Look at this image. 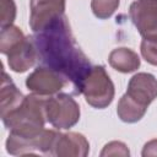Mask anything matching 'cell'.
Returning <instances> with one entry per match:
<instances>
[{
    "instance_id": "cell-1",
    "label": "cell",
    "mask_w": 157,
    "mask_h": 157,
    "mask_svg": "<svg viewBox=\"0 0 157 157\" xmlns=\"http://www.w3.org/2000/svg\"><path fill=\"white\" fill-rule=\"evenodd\" d=\"M32 38L38 60L69 80L76 88L75 92L80 93L81 85L92 66L87 56L76 45L67 18L65 16L56 18Z\"/></svg>"
},
{
    "instance_id": "cell-2",
    "label": "cell",
    "mask_w": 157,
    "mask_h": 157,
    "mask_svg": "<svg viewBox=\"0 0 157 157\" xmlns=\"http://www.w3.org/2000/svg\"><path fill=\"white\" fill-rule=\"evenodd\" d=\"M58 131L42 129H16L10 130L6 140V151L10 155L43 153L53 156V147Z\"/></svg>"
},
{
    "instance_id": "cell-3",
    "label": "cell",
    "mask_w": 157,
    "mask_h": 157,
    "mask_svg": "<svg viewBox=\"0 0 157 157\" xmlns=\"http://www.w3.org/2000/svg\"><path fill=\"white\" fill-rule=\"evenodd\" d=\"M45 97L32 93L25 97L22 103L2 115V123L9 130L16 129H42L47 120Z\"/></svg>"
},
{
    "instance_id": "cell-4",
    "label": "cell",
    "mask_w": 157,
    "mask_h": 157,
    "mask_svg": "<svg viewBox=\"0 0 157 157\" xmlns=\"http://www.w3.org/2000/svg\"><path fill=\"white\" fill-rule=\"evenodd\" d=\"M80 93L85 96L86 102L97 109L108 107L114 98V85L103 66H92L85 77Z\"/></svg>"
},
{
    "instance_id": "cell-5",
    "label": "cell",
    "mask_w": 157,
    "mask_h": 157,
    "mask_svg": "<svg viewBox=\"0 0 157 157\" xmlns=\"http://www.w3.org/2000/svg\"><path fill=\"white\" fill-rule=\"evenodd\" d=\"M47 120L56 129H69L80 119L77 102L66 93H59L45 102Z\"/></svg>"
},
{
    "instance_id": "cell-6",
    "label": "cell",
    "mask_w": 157,
    "mask_h": 157,
    "mask_svg": "<svg viewBox=\"0 0 157 157\" xmlns=\"http://www.w3.org/2000/svg\"><path fill=\"white\" fill-rule=\"evenodd\" d=\"M29 10V26L37 33L64 16L65 0H31Z\"/></svg>"
},
{
    "instance_id": "cell-7",
    "label": "cell",
    "mask_w": 157,
    "mask_h": 157,
    "mask_svg": "<svg viewBox=\"0 0 157 157\" xmlns=\"http://www.w3.org/2000/svg\"><path fill=\"white\" fill-rule=\"evenodd\" d=\"M129 15L142 38L157 36V0H136Z\"/></svg>"
},
{
    "instance_id": "cell-8",
    "label": "cell",
    "mask_w": 157,
    "mask_h": 157,
    "mask_svg": "<svg viewBox=\"0 0 157 157\" xmlns=\"http://www.w3.org/2000/svg\"><path fill=\"white\" fill-rule=\"evenodd\" d=\"M26 86L33 93L49 97L58 93L65 86V78L59 72L47 66H40L29 74L26 80Z\"/></svg>"
},
{
    "instance_id": "cell-9",
    "label": "cell",
    "mask_w": 157,
    "mask_h": 157,
    "mask_svg": "<svg viewBox=\"0 0 157 157\" xmlns=\"http://www.w3.org/2000/svg\"><path fill=\"white\" fill-rule=\"evenodd\" d=\"M126 94L144 107H148L157 98V78L148 72L134 75L129 83Z\"/></svg>"
},
{
    "instance_id": "cell-10",
    "label": "cell",
    "mask_w": 157,
    "mask_h": 157,
    "mask_svg": "<svg viewBox=\"0 0 157 157\" xmlns=\"http://www.w3.org/2000/svg\"><path fill=\"white\" fill-rule=\"evenodd\" d=\"M38 60V53L32 37H25L7 53V63L12 71L25 72Z\"/></svg>"
},
{
    "instance_id": "cell-11",
    "label": "cell",
    "mask_w": 157,
    "mask_h": 157,
    "mask_svg": "<svg viewBox=\"0 0 157 157\" xmlns=\"http://www.w3.org/2000/svg\"><path fill=\"white\" fill-rule=\"evenodd\" d=\"M90 144L86 137L77 132L60 134L54 142L53 156L60 157H85L88 155Z\"/></svg>"
},
{
    "instance_id": "cell-12",
    "label": "cell",
    "mask_w": 157,
    "mask_h": 157,
    "mask_svg": "<svg viewBox=\"0 0 157 157\" xmlns=\"http://www.w3.org/2000/svg\"><path fill=\"white\" fill-rule=\"evenodd\" d=\"M108 61L113 69L124 74L132 72L140 66L139 55L129 48H117L112 50L108 56Z\"/></svg>"
},
{
    "instance_id": "cell-13",
    "label": "cell",
    "mask_w": 157,
    "mask_h": 157,
    "mask_svg": "<svg viewBox=\"0 0 157 157\" xmlns=\"http://www.w3.org/2000/svg\"><path fill=\"white\" fill-rule=\"evenodd\" d=\"M25 99L23 94L17 90L13 82L9 78L5 71H2V80H1V90H0V108H1V117L7 114L9 112L17 108L22 101Z\"/></svg>"
},
{
    "instance_id": "cell-14",
    "label": "cell",
    "mask_w": 157,
    "mask_h": 157,
    "mask_svg": "<svg viewBox=\"0 0 157 157\" xmlns=\"http://www.w3.org/2000/svg\"><path fill=\"white\" fill-rule=\"evenodd\" d=\"M147 108L139 104L134 99H131L126 93L119 99L118 107H117V113L120 120L125 123H135L139 121L146 113Z\"/></svg>"
},
{
    "instance_id": "cell-15",
    "label": "cell",
    "mask_w": 157,
    "mask_h": 157,
    "mask_svg": "<svg viewBox=\"0 0 157 157\" xmlns=\"http://www.w3.org/2000/svg\"><path fill=\"white\" fill-rule=\"evenodd\" d=\"M25 38L22 31L16 27V26H7L1 28V33H0V52L5 55H7V53L16 45L18 44L22 39Z\"/></svg>"
},
{
    "instance_id": "cell-16",
    "label": "cell",
    "mask_w": 157,
    "mask_h": 157,
    "mask_svg": "<svg viewBox=\"0 0 157 157\" xmlns=\"http://www.w3.org/2000/svg\"><path fill=\"white\" fill-rule=\"evenodd\" d=\"M119 6V0H91V9L96 17L105 20L110 17Z\"/></svg>"
},
{
    "instance_id": "cell-17",
    "label": "cell",
    "mask_w": 157,
    "mask_h": 157,
    "mask_svg": "<svg viewBox=\"0 0 157 157\" xmlns=\"http://www.w3.org/2000/svg\"><path fill=\"white\" fill-rule=\"evenodd\" d=\"M141 55L148 64L157 66V36L142 39Z\"/></svg>"
},
{
    "instance_id": "cell-18",
    "label": "cell",
    "mask_w": 157,
    "mask_h": 157,
    "mask_svg": "<svg viewBox=\"0 0 157 157\" xmlns=\"http://www.w3.org/2000/svg\"><path fill=\"white\" fill-rule=\"evenodd\" d=\"M16 17V5L13 0H0V25L1 28L11 26Z\"/></svg>"
},
{
    "instance_id": "cell-19",
    "label": "cell",
    "mask_w": 157,
    "mask_h": 157,
    "mask_svg": "<svg viewBox=\"0 0 157 157\" xmlns=\"http://www.w3.org/2000/svg\"><path fill=\"white\" fill-rule=\"evenodd\" d=\"M129 155H130L129 148L126 147L125 144H123L120 141H112V142L107 144L104 146V148L102 150V152H101L102 157H104V156H123V157H126Z\"/></svg>"
},
{
    "instance_id": "cell-20",
    "label": "cell",
    "mask_w": 157,
    "mask_h": 157,
    "mask_svg": "<svg viewBox=\"0 0 157 157\" xmlns=\"http://www.w3.org/2000/svg\"><path fill=\"white\" fill-rule=\"evenodd\" d=\"M142 156L147 157V156H157V140H151L148 141L142 150Z\"/></svg>"
}]
</instances>
